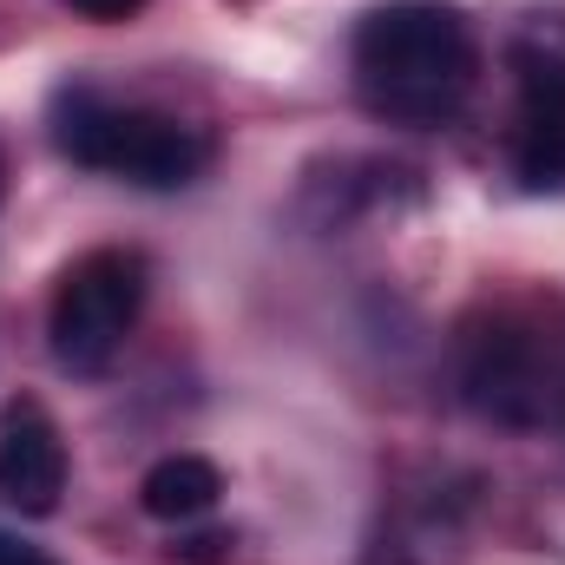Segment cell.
I'll return each instance as SVG.
<instances>
[{"mask_svg":"<svg viewBox=\"0 0 565 565\" xmlns=\"http://www.w3.org/2000/svg\"><path fill=\"white\" fill-rule=\"evenodd\" d=\"M355 93L388 126H440L467 106L480 46L460 7L447 0H388L362 13L349 40Z\"/></svg>","mask_w":565,"mask_h":565,"instance_id":"1","label":"cell"},{"mask_svg":"<svg viewBox=\"0 0 565 565\" xmlns=\"http://www.w3.org/2000/svg\"><path fill=\"white\" fill-rule=\"evenodd\" d=\"M460 402L500 427H565V316L540 296L480 302L454 342Z\"/></svg>","mask_w":565,"mask_h":565,"instance_id":"2","label":"cell"},{"mask_svg":"<svg viewBox=\"0 0 565 565\" xmlns=\"http://www.w3.org/2000/svg\"><path fill=\"white\" fill-rule=\"evenodd\" d=\"M53 145L79 171H106L145 191H178L211 164V139L171 113L119 106L93 86H60L53 93Z\"/></svg>","mask_w":565,"mask_h":565,"instance_id":"3","label":"cell"},{"mask_svg":"<svg viewBox=\"0 0 565 565\" xmlns=\"http://www.w3.org/2000/svg\"><path fill=\"white\" fill-rule=\"evenodd\" d=\"M145 309V257L99 244L73 257L46 302V349L66 375H106Z\"/></svg>","mask_w":565,"mask_h":565,"instance_id":"4","label":"cell"},{"mask_svg":"<svg viewBox=\"0 0 565 565\" xmlns=\"http://www.w3.org/2000/svg\"><path fill=\"white\" fill-rule=\"evenodd\" d=\"M513 171L526 191H565V13H540L513 40Z\"/></svg>","mask_w":565,"mask_h":565,"instance_id":"5","label":"cell"},{"mask_svg":"<svg viewBox=\"0 0 565 565\" xmlns=\"http://www.w3.org/2000/svg\"><path fill=\"white\" fill-rule=\"evenodd\" d=\"M467 513H473V493H454L447 480H427L408 487L382 507V526H375V546L369 565H454L467 546Z\"/></svg>","mask_w":565,"mask_h":565,"instance_id":"6","label":"cell"},{"mask_svg":"<svg viewBox=\"0 0 565 565\" xmlns=\"http://www.w3.org/2000/svg\"><path fill=\"white\" fill-rule=\"evenodd\" d=\"M66 493V440L46 415V402L13 395L0 408V500L13 513H53Z\"/></svg>","mask_w":565,"mask_h":565,"instance_id":"7","label":"cell"},{"mask_svg":"<svg viewBox=\"0 0 565 565\" xmlns=\"http://www.w3.org/2000/svg\"><path fill=\"white\" fill-rule=\"evenodd\" d=\"M217 493H224V473H217L211 460H198V454H164V460L139 480V507L151 520H164V526L204 520V513L217 507Z\"/></svg>","mask_w":565,"mask_h":565,"instance_id":"8","label":"cell"},{"mask_svg":"<svg viewBox=\"0 0 565 565\" xmlns=\"http://www.w3.org/2000/svg\"><path fill=\"white\" fill-rule=\"evenodd\" d=\"M66 7H73L79 20H99V26H106V20H126V13H139L145 0H66Z\"/></svg>","mask_w":565,"mask_h":565,"instance_id":"9","label":"cell"},{"mask_svg":"<svg viewBox=\"0 0 565 565\" xmlns=\"http://www.w3.org/2000/svg\"><path fill=\"white\" fill-rule=\"evenodd\" d=\"M0 565H53V559H46L40 546H20V540H7V533H0Z\"/></svg>","mask_w":565,"mask_h":565,"instance_id":"10","label":"cell"},{"mask_svg":"<svg viewBox=\"0 0 565 565\" xmlns=\"http://www.w3.org/2000/svg\"><path fill=\"white\" fill-rule=\"evenodd\" d=\"M0 198H7V151H0Z\"/></svg>","mask_w":565,"mask_h":565,"instance_id":"11","label":"cell"}]
</instances>
